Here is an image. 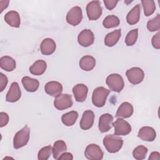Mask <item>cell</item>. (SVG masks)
<instances>
[{
  "mask_svg": "<svg viewBox=\"0 0 160 160\" xmlns=\"http://www.w3.org/2000/svg\"><path fill=\"white\" fill-rule=\"evenodd\" d=\"M94 36L90 29L82 30L78 36V43L83 47H88L93 44Z\"/></svg>",
  "mask_w": 160,
  "mask_h": 160,
  "instance_id": "obj_11",
  "label": "cell"
},
{
  "mask_svg": "<svg viewBox=\"0 0 160 160\" xmlns=\"http://www.w3.org/2000/svg\"><path fill=\"white\" fill-rule=\"evenodd\" d=\"M4 21L10 26L14 28H19L21 23L20 16L17 11H8L4 17Z\"/></svg>",
  "mask_w": 160,
  "mask_h": 160,
  "instance_id": "obj_20",
  "label": "cell"
},
{
  "mask_svg": "<svg viewBox=\"0 0 160 160\" xmlns=\"http://www.w3.org/2000/svg\"><path fill=\"white\" fill-rule=\"evenodd\" d=\"M133 111L132 104L128 102H124L118 108L116 117L119 118H128L132 116Z\"/></svg>",
  "mask_w": 160,
  "mask_h": 160,
  "instance_id": "obj_18",
  "label": "cell"
},
{
  "mask_svg": "<svg viewBox=\"0 0 160 160\" xmlns=\"http://www.w3.org/2000/svg\"><path fill=\"white\" fill-rule=\"evenodd\" d=\"M96 65V60L94 57L87 55L81 58L79 61V67L85 71L92 70Z\"/></svg>",
  "mask_w": 160,
  "mask_h": 160,
  "instance_id": "obj_24",
  "label": "cell"
},
{
  "mask_svg": "<svg viewBox=\"0 0 160 160\" xmlns=\"http://www.w3.org/2000/svg\"><path fill=\"white\" fill-rule=\"evenodd\" d=\"M52 153V148L49 146L42 148L38 152V159L39 160H47Z\"/></svg>",
  "mask_w": 160,
  "mask_h": 160,
  "instance_id": "obj_34",
  "label": "cell"
},
{
  "mask_svg": "<svg viewBox=\"0 0 160 160\" xmlns=\"http://www.w3.org/2000/svg\"><path fill=\"white\" fill-rule=\"evenodd\" d=\"M140 13L141 6L139 4H136L127 14V22L130 25H134L138 22L140 18Z\"/></svg>",
  "mask_w": 160,
  "mask_h": 160,
  "instance_id": "obj_22",
  "label": "cell"
},
{
  "mask_svg": "<svg viewBox=\"0 0 160 160\" xmlns=\"http://www.w3.org/2000/svg\"><path fill=\"white\" fill-rule=\"evenodd\" d=\"M106 83L109 88L117 92H121L124 86V80L122 76L118 74H111L106 79Z\"/></svg>",
  "mask_w": 160,
  "mask_h": 160,
  "instance_id": "obj_4",
  "label": "cell"
},
{
  "mask_svg": "<svg viewBox=\"0 0 160 160\" xmlns=\"http://www.w3.org/2000/svg\"><path fill=\"white\" fill-rule=\"evenodd\" d=\"M8 82V78L2 73H0V91H2L6 87Z\"/></svg>",
  "mask_w": 160,
  "mask_h": 160,
  "instance_id": "obj_37",
  "label": "cell"
},
{
  "mask_svg": "<svg viewBox=\"0 0 160 160\" xmlns=\"http://www.w3.org/2000/svg\"><path fill=\"white\" fill-rule=\"evenodd\" d=\"M112 126L114 128V134L117 136H126L131 131V126L128 122L118 118L112 123Z\"/></svg>",
  "mask_w": 160,
  "mask_h": 160,
  "instance_id": "obj_9",
  "label": "cell"
},
{
  "mask_svg": "<svg viewBox=\"0 0 160 160\" xmlns=\"http://www.w3.org/2000/svg\"><path fill=\"white\" fill-rule=\"evenodd\" d=\"M56 45L54 41L51 38H46L42 40L40 44V49L42 54L51 55L56 50Z\"/></svg>",
  "mask_w": 160,
  "mask_h": 160,
  "instance_id": "obj_19",
  "label": "cell"
},
{
  "mask_svg": "<svg viewBox=\"0 0 160 160\" xmlns=\"http://www.w3.org/2000/svg\"><path fill=\"white\" fill-rule=\"evenodd\" d=\"M9 1H0V8H1V13L6 9L9 4Z\"/></svg>",
  "mask_w": 160,
  "mask_h": 160,
  "instance_id": "obj_41",
  "label": "cell"
},
{
  "mask_svg": "<svg viewBox=\"0 0 160 160\" xmlns=\"http://www.w3.org/2000/svg\"><path fill=\"white\" fill-rule=\"evenodd\" d=\"M138 136L143 141L151 142L155 139L156 137V132L152 128L144 126L139 129Z\"/></svg>",
  "mask_w": 160,
  "mask_h": 160,
  "instance_id": "obj_17",
  "label": "cell"
},
{
  "mask_svg": "<svg viewBox=\"0 0 160 160\" xmlns=\"http://www.w3.org/2000/svg\"><path fill=\"white\" fill-rule=\"evenodd\" d=\"M22 84L24 88L28 92H35L38 90L39 85L38 80L29 78L28 76H24L22 79Z\"/></svg>",
  "mask_w": 160,
  "mask_h": 160,
  "instance_id": "obj_21",
  "label": "cell"
},
{
  "mask_svg": "<svg viewBox=\"0 0 160 160\" xmlns=\"http://www.w3.org/2000/svg\"><path fill=\"white\" fill-rule=\"evenodd\" d=\"M126 75L129 82L134 85L141 82L144 77V71L138 67H134L127 70Z\"/></svg>",
  "mask_w": 160,
  "mask_h": 160,
  "instance_id": "obj_6",
  "label": "cell"
},
{
  "mask_svg": "<svg viewBox=\"0 0 160 160\" xmlns=\"http://www.w3.org/2000/svg\"><path fill=\"white\" fill-rule=\"evenodd\" d=\"M88 92V87L84 84H78L72 88L74 98L78 102H83L86 100Z\"/></svg>",
  "mask_w": 160,
  "mask_h": 160,
  "instance_id": "obj_14",
  "label": "cell"
},
{
  "mask_svg": "<svg viewBox=\"0 0 160 160\" xmlns=\"http://www.w3.org/2000/svg\"><path fill=\"white\" fill-rule=\"evenodd\" d=\"M82 19V9L79 6L72 8L66 15V21L68 24L76 26L78 25Z\"/></svg>",
  "mask_w": 160,
  "mask_h": 160,
  "instance_id": "obj_8",
  "label": "cell"
},
{
  "mask_svg": "<svg viewBox=\"0 0 160 160\" xmlns=\"http://www.w3.org/2000/svg\"><path fill=\"white\" fill-rule=\"evenodd\" d=\"M29 128L26 125L16 133L13 139V146L15 149H19L27 144L29 139Z\"/></svg>",
  "mask_w": 160,
  "mask_h": 160,
  "instance_id": "obj_3",
  "label": "cell"
},
{
  "mask_svg": "<svg viewBox=\"0 0 160 160\" xmlns=\"http://www.w3.org/2000/svg\"><path fill=\"white\" fill-rule=\"evenodd\" d=\"M87 15L89 20H97L102 14V8L99 1H92L86 6Z\"/></svg>",
  "mask_w": 160,
  "mask_h": 160,
  "instance_id": "obj_5",
  "label": "cell"
},
{
  "mask_svg": "<svg viewBox=\"0 0 160 160\" xmlns=\"http://www.w3.org/2000/svg\"><path fill=\"white\" fill-rule=\"evenodd\" d=\"M94 120V114L91 110L85 111L83 112L80 121V128L83 130L89 129L93 125Z\"/></svg>",
  "mask_w": 160,
  "mask_h": 160,
  "instance_id": "obj_15",
  "label": "cell"
},
{
  "mask_svg": "<svg viewBox=\"0 0 160 160\" xmlns=\"http://www.w3.org/2000/svg\"><path fill=\"white\" fill-rule=\"evenodd\" d=\"M16 61L10 56H4L0 59L1 68L6 71L10 72L16 68Z\"/></svg>",
  "mask_w": 160,
  "mask_h": 160,
  "instance_id": "obj_26",
  "label": "cell"
},
{
  "mask_svg": "<svg viewBox=\"0 0 160 160\" xmlns=\"http://www.w3.org/2000/svg\"><path fill=\"white\" fill-rule=\"evenodd\" d=\"M21 96V91L18 82H13L7 92L6 100L7 102H14L18 101Z\"/></svg>",
  "mask_w": 160,
  "mask_h": 160,
  "instance_id": "obj_13",
  "label": "cell"
},
{
  "mask_svg": "<svg viewBox=\"0 0 160 160\" xmlns=\"http://www.w3.org/2000/svg\"><path fill=\"white\" fill-rule=\"evenodd\" d=\"M46 92L53 97H56L61 94L62 91V84L58 81H49L44 86Z\"/></svg>",
  "mask_w": 160,
  "mask_h": 160,
  "instance_id": "obj_16",
  "label": "cell"
},
{
  "mask_svg": "<svg viewBox=\"0 0 160 160\" xmlns=\"http://www.w3.org/2000/svg\"><path fill=\"white\" fill-rule=\"evenodd\" d=\"M72 104V96L68 94H61L56 96L54 101V106L58 110H64L71 108Z\"/></svg>",
  "mask_w": 160,
  "mask_h": 160,
  "instance_id": "obj_7",
  "label": "cell"
},
{
  "mask_svg": "<svg viewBox=\"0 0 160 160\" xmlns=\"http://www.w3.org/2000/svg\"><path fill=\"white\" fill-rule=\"evenodd\" d=\"M104 3L105 4L106 8L109 9V10H112L114 9L117 3L118 2V1H115V0H104Z\"/></svg>",
  "mask_w": 160,
  "mask_h": 160,
  "instance_id": "obj_38",
  "label": "cell"
},
{
  "mask_svg": "<svg viewBox=\"0 0 160 160\" xmlns=\"http://www.w3.org/2000/svg\"><path fill=\"white\" fill-rule=\"evenodd\" d=\"M84 155L88 159L97 160L103 158L104 153L101 148L95 144H89L84 151Z\"/></svg>",
  "mask_w": 160,
  "mask_h": 160,
  "instance_id": "obj_10",
  "label": "cell"
},
{
  "mask_svg": "<svg viewBox=\"0 0 160 160\" xmlns=\"http://www.w3.org/2000/svg\"><path fill=\"white\" fill-rule=\"evenodd\" d=\"M73 159V156L71 153L70 152H63L62 154H61V156L59 157L58 159L59 160H72Z\"/></svg>",
  "mask_w": 160,
  "mask_h": 160,
  "instance_id": "obj_39",
  "label": "cell"
},
{
  "mask_svg": "<svg viewBox=\"0 0 160 160\" xmlns=\"http://www.w3.org/2000/svg\"><path fill=\"white\" fill-rule=\"evenodd\" d=\"M0 127L2 128L7 125V124L9 122V116L6 112H0Z\"/></svg>",
  "mask_w": 160,
  "mask_h": 160,
  "instance_id": "obj_36",
  "label": "cell"
},
{
  "mask_svg": "<svg viewBox=\"0 0 160 160\" xmlns=\"http://www.w3.org/2000/svg\"><path fill=\"white\" fill-rule=\"evenodd\" d=\"M121 36V29H116L108 33L104 38V44L108 47L114 46L119 41Z\"/></svg>",
  "mask_w": 160,
  "mask_h": 160,
  "instance_id": "obj_25",
  "label": "cell"
},
{
  "mask_svg": "<svg viewBox=\"0 0 160 160\" xmlns=\"http://www.w3.org/2000/svg\"><path fill=\"white\" fill-rule=\"evenodd\" d=\"M110 91L104 87H98L94 89L92 94V104L98 108L104 106L106 98Z\"/></svg>",
  "mask_w": 160,
  "mask_h": 160,
  "instance_id": "obj_2",
  "label": "cell"
},
{
  "mask_svg": "<svg viewBox=\"0 0 160 160\" xmlns=\"http://www.w3.org/2000/svg\"><path fill=\"white\" fill-rule=\"evenodd\" d=\"M138 29H134L130 31L126 35L125 39V42L127 46H131L134 45L138 39Z\"/></svg>",
  "mask_w": 160,
  "mask_h": 160,
  "instance_id": "obj_33",
  "label": "cell"
},
{
  "mask_svg": "<svg viewBox=\"0 0 160 160\" xmlns=\"http://www.w3.org/2000/svg\"><path fill=\"white\" fill-rule=\"evenodd\" d=\"M78 118V113L75 111H72L64 114L61 117L62 123L67 126H71L75 124Z\"/></svg>",
  "mask_w": 160,
  "mask_h": 160,
  "instance_id": "obj_28",
  "label": "cell"
},
{
  "mask_svg": "<svg viewBox=\"0 0 160 160\" xmlns=\"http://www.w3.org/2000/svg\"><path fill=\"white\" fill-rule=\"evenodd\" d=\"M67 150V146L65 142L62 140H58L56 141L52 147V154L53 158L55 159H58L61 154Z\"/></svg>",
  "mask_w": 160,
  "mask_h": 160,
  "instance_id": "obj_27",
  "label": "cell"
},
{
  "mask_svg": "<svg viewBox=\"0 0 160 160\" xmlns=\"http://www.w3.org/2000/svg\"><path fill=\"white\" fill-rule=\"evenodd\" d=\"M152 46L157 49L160 48V32H157L152 38Z\"/></svg>",
  "mask_w": 160,
  "mask_h": 160,
  "instance_id": "obj_35",
  "label": "cell"
},
{
  "mask_svg": "<svg viewBox=\"0 0 160 160\" xmlns=\"http://www.w3.org/2000/svg\"><path fill=\"white\" fill-rule=\"evenodd\" d=\"M113 123V117L109 113L102 114L99 119L98 128L101 132H108L111 129Z\"/></svg>",
  "mask_w": 160,
  "mask_h": 160,
  "instance_id": "obj_12",
  "label": "cell"
},
{
  "mask_svg": "<svg viewBox=\"0 0 160 160\" xmlns=\"http://www.w3.org/2000/svg\"><path fill=\"white\" fill-rule=\"evenodd\" d=\"M160 159V154L158 152L154 151L152 152L149 157V160H159Z\"/></svg>",
  "mask_w": 160,
  "mask_h": 160,
  "instance_id": "obj_40",
  "label": "cell"
},
{
  "mask_svg": "<svg viewBox=\"0 0 160 160\" xmlns=\"http://www.w3.org/2000/svg\"><path fill=\"white\" fill-rule=\"evenodd\" d=\"M47 68V64L44 60H38L35 61L33 64L29 68V72L36 76L42 75L46 71Z\"/></svg>",
  "mask_w": 160,
  "mask_h": 160,
  "instance_id": "obj_23",
  "label": "cell"
},
{
  "mask_svg": "<svg viewBox=\"0 0 160 160\" xmlns=\"http://www.w3.org/2000/svg\"><path fill=\"white\" fill-rule=\"evenodd\" d=\"M148 152V148L144 146L140 145L137 146L132 151L133 158L138 160H142L145 159Z\"/></svg>",
  "mask_w": 160,
  "mask_h": 160,
  "instance_id": "obj_31",
  "label": "cell"
},
{
  "mask_svg": "<svg viewBox=\"0 0 160 160\" xmlns=\"http://www.w3.org/2000/svg\"><path fill=\"white\" fill-rule=\"evenodd\" d=\"M103 144L109 152L115 153L121 149L123 140L117 135L108 134L104 138Z\"/></svg>",
  "mask_w": 160,
  "mask_h": 160,
  "instance_id": "obj_1",
  "label": "cell"
},
{
  "mask_svg": "<svg viewBox=\"0 0 160 160\" xmlns=\"http://www.w3.org/2000/svg\"><path fill=\"white\" fill-rule=\"evenodd\" d=\"M141 3L146 16H149L154 13L156 9L155 2L152 0H142Z\"/></svg>",
  "mask_w": 160,
  "mask_h": 160,
  "instance_id": "obj_30",
  "label": "cell"
},
{
  "mask_svg": "<svg viewBox=\"0 0 160 160\" xmlns=\"http://www.w3.org/2000/svg\"><path fill=\"white\" fill-rule=\"evenodd\" d=\"M147 28L149 31L154 32L159 31L160 29V15L158 14L156 16L152 19L148 21L147 23Z\"/></svg>",
  "mask_w": 160,
  "mask_h": 160,
  "instance_id": "obj_32",
  "label": "cell"
},
{
  "mask_svg": "<svg viewBox=\"0 0 160 160\" xmlns=\"http://www.w3.org/2000/svg\"><path fill=\"white\" fill-rule=\"evenodd\" d=\"M120 20L118 17L115 15H109L104 18L102 25L106 28H112L118 26Z\"/></svg>",
  "mask_w": 160,
  "mask_h": 160,
  "instance_id": "obj_29",
  "label": "cell"
}]
</instances>
